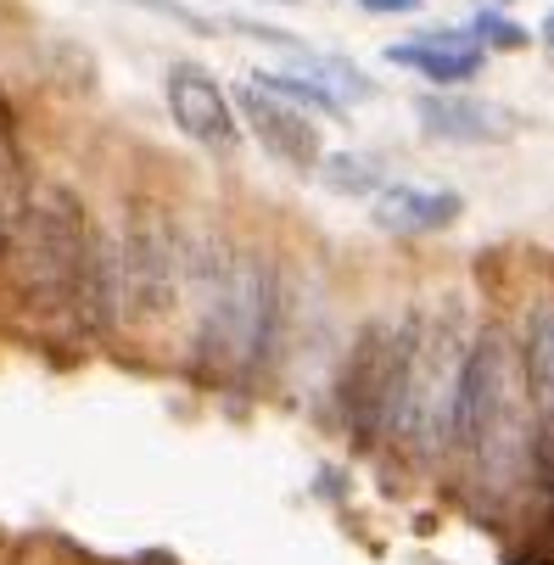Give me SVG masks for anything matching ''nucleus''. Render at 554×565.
<instances>
[{"mask_svg": "<svg viewBox=\"0 0 554 565\" xmlns=\"http://www.w3.org/2000/svg\"><path fill=\"white\" fill-rule=\"evenodd\" d=\"M185 286L196 297V370L202 375H258L275 353L286 280L275 253L235 247L202 230L185 241Z\"/></svg>", "mask_w": 554, "mask_h": 565, "instance_id": "1", "label": "nucleus"}, {"mask_svg": "<svg viewBox=\"0 0 554 565\" xmlns=\"http://www.w3.org/2000/svg\"><path fill=\"white\" fill-rule=\"evenodd\" d=\"M90 247H96V224H90L85 202H78L67 185H34L29 218H23V230L12 235L18 280H23L29 308H40V313H67V319H73V302H78V280H85ZM12 253H7V258H12Z\"/></svg>", "mask_w": 554, "mask_h": 565, "instance_id": "2", "label": "nucleus"}, {"mask_svg": "<svg viewBox=\"0 0 554 565\" xmlns=\"http://www.w3.org/2000/svg\"><path fill=\"white\" fill-rule=\"evenodd\" d=\"M185 286V241L163 202H129L118 230V331H157L169 326Z\"/></svg>", "mask_w": 554, "mask_h": 565, "instance_id": "3", "label": "nucleus"}, {"mask_svg": "<svg viewBox=\"0 0 554 565\" xmlns=\"http://www.w3.org/2000/svg\"><path fill=\"white\" fill-rule=\"evenodd\" d=\"M470 337L454 313H437L420 326L415 342V364L404 381V403L398 420H392V437L404 443L409 459H443L454 448V403H459V370H465Z\"/></svg>", "mask_w": 554, "mask_h": 565, "instance_id": "4", "label": "nucleus"}, {"mask_svg": "<svg viewBox=\"0 0 554 565\" xmlns=\"http://www.w3.org/2000/svg\"><path fill=\"white\" fill-rule=\"evenodd\" d=\"M426 319L409 313L398 331H370L353 370L342 375V415L359 431V443L392 437V420H398V403H404V381L415 364V342H420Z\"/></svg>", "mask_w": 554, "mask_h": 565, "instance_id": "5", "label": "nucleus"}, {"mask_svg": "<svg viewBox=\"0 0 554 565\" xmlns=\"http://www.w3.org/2000/svg\"><path fill=\"white\" fill-rule=\"evenodd\" d=\"M521 409L515 403V375H510V342L499 326L470 337L465 370H459V403H454V448L477 454L510 415Z\"/></svg>", "mask_w": 554, "mask_h": 565, "instance_id": "6", "label": "nucleus"}, {"mask_svg": "<svg viewBox=\"0 0 554 565\" xmlns=\"http://www.w3.org/2000/svg\"><path fill=\"white\" fill-rule=\"evenodd\" d=\"M163 102H169V118L180 124L185 140H196L213 157H235V146H242V124H235V107H230L224 85L202 62H174L169 67Z\"/></svg>", "mask_w": 554, "mask_h": 565, "instance_id": "7", "label": "nucleus"}, {"mask_svg": "<svg viewBox=\"0 0 554 565\" xmlns=\"http://www.w3.org/2000/svg\"><path fill=\"white\" fill-rule=\"evenodd\" d=\"M235 113L247 118V135L275 157L280 169H297V174H320V163H326V146H320V129H313V118L308 113H297V107H286L280 96H269L264 85H247L235 90Z\"/></svg>", "mask_w": 554, "mask_h": 565, "instance_id": "8", "label": "nucleus"}, {"mask_svg": "<svg viewBox=\"0 0 554 565\" xmlns=\"http://www.w3.org/2000/svg\"><path fill=\"white\" fill-rule=\"evenodd\" d=\"M415 118L443 146H504L515 135V113L510 107H499L488 96H470V90L415 96Z\"/></svg>", "mask_w": 554, "mask_h": 565, "instance_id": "9", "label": "nucleus"}, {"mask_svg": "<svg viewBox=\"0 0 554 565\" xmlns=\"http://www.w3.org/2000/svg\"><path fill=\"white\" fill-rule=\"evenodd\" d=\"M521 386H526V409L537 420V437H548L554 454V291H543L526 308V331H521Z\"/></svg>", "mask_w": 554, "mask_h": 565, "instance_id": "10", "label": "nucleus"}, {"mask_svg": "<svg viewBox=\"0 0 554 565\" xmlns=\"http://www.w3.org/2000/svg\"><path fill=\"white\" fill-rule=\"evenodd\" d=\"M459 213H465V196L443 185H386L370 202V224L386 235H437V230H454Z\"/></svg>", "mask_w": 554, "mask_h": 565, "instance_id": "11", "label": "nucleus"}, {"mask_svg": "<svg viewBox=\"0 0 554 565\" xmlns=\"http://www.w3.org/2000/svg\"><path fill=\"white\" fill-rule=\"evenodd\" d=\"M34 202V180H29V151H23V129H18V107L0 90V247L12 253V235L23 230Z\"/></svg>", "mask_w": 554, "mask_h": 565, "instance_id": "12", "label": "nucleus"}, {"mask_svg": "<svg viewBox=\"0 0 554 565\" xmlns=\"http://www.w3.org/2000/svg\"><path fill=\"white\" fill-rule=\"evenodd\" d=\"M253 85H264L269 96H280L286 107H297V113H308V118L348 124V107H342L313 73H302V67H264V73H253Z\"/></svg>", "mask_w": 554, "mask_h": 565, "instance_id": "13", "label": "nucleus"}, {"mask_svg": "<svg viewBox=\"0 0 554 565\" xmlns=\"http://www.w3.org/2000/svg\"><path fill=\"white\" fill-rule=\"evenodd\" d=\"M320 180L326 191L337 196H381L386 191V169H381V157H364V151H331L326 163H320Z\"/></svg>", "mask_w": 554, "mask_h": 565, "instance_id": "14", "label": "nucleus"}, {"mask_svg": "<svg viewBox=\"0 0 554 565\" xmlns=\"http://www.w3.org/2000/svg\"><path fill=\"white\" fill-rule=\"evenodd\" d=\"M404 67H415L432 90H465L470 78H482L488 51H482V45H465V51H426V56H404Z\"/></svg>", "mask_w": 554, "mask_h": 565, "instance_id": "15", "label": "nucleus"}, {"mask_svg": "<svg viewBox=\"0 0 554 565\" xmlns=\"http://www.w3.org/2000/svg\"><path fill=\"white\" fill-rule=\"evenodd\" d=\"M302 73H313L320 85L342 102V107H353V102H370L375 96V78L359 67V62H348V56H302Z\"/></svg>", "mask_w": 554, "mask_h": 565, "instance_id": "16", "label": "nucleus"}, {"mask_svg": "<svg viewBox=\"0 0 554 565\" xmlns=\"http://www.w3.org/2000/svg\"><path fill=\"white\" fill-rule=\"evenodd\" d=\"M470 34H477V45H488V51H526L532 45V34L515 18H504V12H482Z\"/></svg>", "mask_w": 554, "mask_h": 565, "instance_id": "17", "label": "nucleus"}, {"mask_svg": "<svg viewBox=\"0 0 554 565\" xmlns=\"http://www.w3.org/2000/svg\"><path fill=\"white\" fill-rule=\"evenodd\" d=\"M224 29L242 34V40H258V45H275V51H291V56H308V45H302L297 34H286V29H275V23H258V18H230Z\"/></svg>", "mask_w": 554, "mask_h": 565, "instance_id": "18", "label": "nucleus"}, {"mask_svg": "<svg viewBox=\"0 0 554 565\" xmlns=\"http://www.w3.org/2000/svg\"><path fill=\"white\" fill-rule=\"evenodd\" d=\"M129 7H146V12H157V18H169V23L191 29V34H213V29H219L213 18H202L196 7H180V0H129Z\"/></svg>", "mask_w": 554, "mask_h": 565, "instance_id": "19", "label": "nucleus"}, {"mask_svg": "<svg viewBox=\"0 0 554 565\" xmlns=\"http://www.w3.org/2000/svg\"><path fill=\"white\" fill-rule=\"evenodd\" d=\"M359 12H370V18H409V12H420L426 0H353Z\"/></svg>", "mask_w": 554, "mask_h": 565, "instance_id": "20", "label": "nucleus"}, {"mask_svg": "<svg viewBox=\"0 0 554 565\" xmlns=\"http://www.w3.org/2000/svg\"><path fill=\"white\" fill-rule=\"evenodd\" d=\"M537 34H543V51L554 56V7H548V18H543V29H537Z\"/></svg>", "mask_w": 554, "mask_h": 565, "instance_id": "21", "label": "nucleus"}, {"mask_svg": "<svg viewBox=\"0 0 554 565\" xmlns=\"http://www.w3.org/2000/svg\"><path fill=\"white\" fill-rule=\"evenodd\" d=\"M264 7H308V0H264Z\"/></svg>", "mask_w": 554, "mask_h": 565, "instance_id": "22", "label": "nucleus"}]
</instances>
